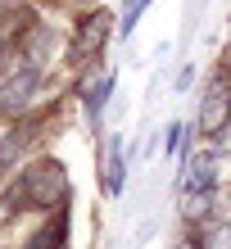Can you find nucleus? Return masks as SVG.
<instances>
[{
  "label": "nucleus",
  "instance_id": "f257e3e1",
  "mask_svg": "<svg viewBox=\"0 0 231 249\" xmlns=\"http://www.w3.org/2000/svg\"><path fill=\"white\" fill-rule=\"evenodd\" d=\"M73 209V177L54 154H32L23 168L0 177V217H46Z\"/></svg>",
  "mask_w": 231,
  "mask_h": 249
},
{
  "label": "nucleus",
  "instance_id": "f03ea898",
  "mask_svg": "<svg viewBox=\"0 0 231 249\" xmlns=\"http://www.w3.org/2000/svg\"><path fill=\"white\" fill-rule=\"evenodd\" d=\"M113 36H118V18H113L105 5H82L73 27L64 32V64L73 68L77 77L82 72H95Z\"/></svg>",
  "mask_w": 231,
  "mask_h": 249
},
{
  "label": "nucleus",
  "instance_id": "7ed1b4c3",
  "mask_svg": "<svg viewBox=\"0 0 231 249\" xmlns=\"http://www.w3.org/2000/svg\"><path fill=\"white\" fill-rule=\"evenodd\" d=\"M54 86H50V68H32V64H14L5 77H0V127L18 123L27 113L54 105Z\"/></svg>",
  "mask_w": 231,
  "mask_h": 249
},
{
  "label": "nucleus",
  "instance_id": "20e7f679",
  "mask_svg": "<svg viewBox=\"0 0 231 249\" xmlns=\"http://www.w3.org/2000/svg\"><path fill=\"white\" fill-rule=\"evenodd\" d=\"M227 123H231V68L213 64L204 86H199V95H195V123H191V131H195V141H213Z\"/></svg>",
  "mask_w": 231,
  "mask_h": 249
},
{
  "label": "nucleus",
  "instance_id": "39448f33",
  "mask_svg": "<svg viewBox=\"0 0 231 249\" xmlns=\"http://www.w3.org/2000/svg\"><path fill=\"white\" fill-rule=\"evenodd\" d=\"M113 86H118V72L113 68H95V72H82L73 95L82 105V118H86V131H100L105 127V109L113 100Z\"/></svg>",
  "mask_w": 231,
  "mask_h": 249
},
{
  "label": "nucleus",
  "instance_id": "423d86ee",
  "mask_svg": "<svg viewBox=\"0 0 231 249\" xmlns=\"http://www.w3.org/2000/svg\"><path fill=\"white\" fill-rule=\"evenodd\" d=\"M54 59H64V36H59V27H50V18L41 14V18L32 23V32L18 41V64L50 68Z\"/></svg>",
  "mask_w": 231,
  "mask_h": 249
},
{
  "label": "nucleus",
  "instance_id": "0eeeda50",
  "mask_svg": "<svg viewBox=\"0 0 231 249\" xmlns=\"http://www.w3.org/2000/svg\"><path fill=\"white\" fill-rule=\"evenodd\" d=\"M68 240H73V209H59L36 217L32 231L18 240V249H68Z\"/></svg>",
  "mask_w": 231,
  "mask_h": 249
},
{
  "label": "nucleus",
  "instance_id": "6e6552de",
  "mask_svg": "<svg viewBox=\"0 0 231 249\" xmlns=\"http://www.w3.org/2000/svg\"><path fill=\"white\" fill-rule=\"evenodd\" d=\"M127 150H123V136H109L105 141V150H100V190H105V199H123V190H127Z\"/></svg>",
  "mask_w": 231,
  "mask_h": 249
},
{
  "label": "nucleus",
  "instance_id": "1a4fd4ad",
  "mask_svg": "<svg viewBox=\"0 0 231 249\" xmlns=\"http://www.w3.org/2000/svg\"><path fill=\"white\" fill-rule=\"evenodd\" d=\"M186 231H191V240H195L199 249H231V213H218L213 222L186 227Z\"/></svg>",
  "mask_w": 231,
  "mask_h": 249
},
{
  "label": "nucleus",
  "instance_id": "9d476101",
  "mask_svg": "<svg viewBox=\"0 0 231 249\" xmlns=\"http://www.w3.org/2000/svg\"><path fill=\"white\" fill-rule=\"evenodd\" d=\"M199 145H209V150H213V154H218L222 163H227V159H231V123H227V127H222L213 141H199Z\"/></svg>",
  "mask_w": 231,
  "mask_h": 249
},
{
  "label": "nucleus",
  "instance_id": "9b49d317",
  "mask_svg": "<svg viewBox=\"0 0 231 249\" xmlns=\"http://www.w3.org/2000/svg\"><path fill=\"white\" fill-rule=\"evenodd\" d=\"M14 64H18V50H14V41H9L5 32H0V77H5V72H9Z\"/></svg>",
  "mask_w": 231,
  "mask_h": 249
},
{
  "label": "nucleus",
  "instance_id": "f8f14e48",
  "mask_svg": "<svg viewBox=\"0 0 231 249\" xmlns=\"http://www.w3.org/2000/svg\"><path fill=\"white\" fill-rule=\"evenodd\" d=\"M191 82H195V68H191V64H186V68L177 72V91H186V86H191Z\"/></svg>",
  "mask_w": 231,
  "mask_h": 249
},
{
  "label": "nucleus",
  "instance_id": "ddd939ff",
  "mask_svg": "<svg viewBox=\"0 0 231 249\" xmlns=\"http://www.w3.org/2000/svg\"><path fill=\"white\" fill-rule=\"evenodd\" d=\"M172 249H199V245L191 240V231H181V240H177V245H172Z\"/></svg>",
  "mask_w": 231,
  "mask_h": 249
},
{
  "label": "nucleus",
  "instance_id": "4468645a",
  "mask_svg": "<svg viewBox=\"0 0 231 249\" xmlns=\"http://www.w3.org/2000/svg\"><path fill=\"white\" fill-rule=\"evenodd\" d=\"M5 5H9V0H0V9H5Z\"/></svg>",
  "mask_w": 231,
  "mask_h": 249
},
{
  "label": "nucleus",
  "instance_id": "2eb2a0df",
  "mask_svg": "<svg viewBox=\"0 0 231 249\" xmlns=\"http://www.w3.org/2000/svg\"><path fill=\"white\" fill-rule=\"evenodd\" d=\"M127 5H132V0H123V9H127Z\"/></svg>",
  "mask_w": 231,
  "mask_h": 249
},
{
  "label": "nucleus",
  "instance_id": "dca6fc26",
  "mask_svg": "<svg viewBox=\"0 0 231 249\" xmlns=\"http://www.w3.org/2000/svg\"><path fill=\"white\" fill-rule=\"evenodd\" d=\"M227 46H231V41H227Z\"/></svg>",
  "mask_w": 231,
  "mask_h": 249
}]
</instances>
